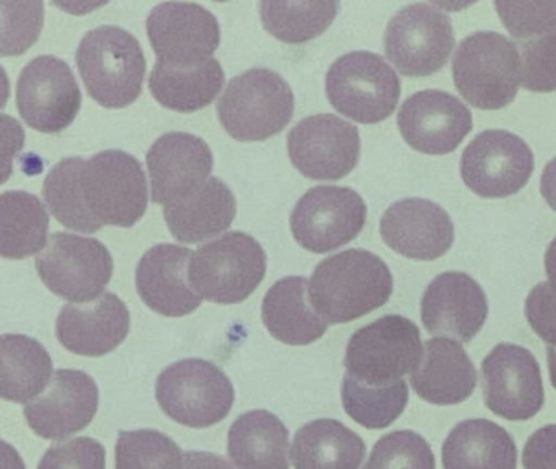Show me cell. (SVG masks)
I'll return each instance as SVG.
<instances>
[{"mask_svg":"<svg viewBox=\"0 0 556 469\" xmlns=\"http://www.w3.org/2000/svg\"><path fill=\"white\" fill-rule=\"evenodd\" d=\"M393 277L386 261L366 250H346L320 261L308 296L315 312L331 325L354 321L389 302Z\"/></svg>","mask_w":556,"mask_h":469,"instance_id":"obj_1","label":"cell"},{"mask_svg":"<svg viewBox=\"0 0 556 469\" xmlns=\"http://www.w3.org/2000/svg\"><path fill=\"white\" fill-rule=\"evenodd\" d=\"M77 68L92 100L122 110L141 97L148 62L135 35L115 25L90 29L76 52Z\"/></svg>","mask_w":556,"mask_h":469,"instance_id":"obj_2","label":"cell"},{"mask_svg":"<svg viewBox=\"0 0 556 469\" xmlns=\"http://www.w3.org/2000/svg\"><path fill=\"white\" fill-rule=\"evenodd\" d=\"M458 93L478 110H501L513 103L522 85L519 49L496 31H475L458 45L452 59Z\"/></svg>","mask_w":556,"mask_h":469,"instance_id":"obj_3","label":"cell"},{"mask_svg":"<svg viewBox=\"0 0 556 469\" xmlns=\"http://www.w3.org/2000/svg\"><path fill=\"white\" fill-rule=\"evenodd\" d=\"M294 91L271 68H250L229 81L217 116L230 137L258 142L281 132L294 116Z\"/></svg>","mask_w":556,"mask_h":469,"instance_id":"obj_4","label":"cell"},{"mask_svg":"<svg viewBox=\"0 0 556 469\" xmlns=\"http://www.w3.org/2000/svg\"><path fill=\"white\" fill-rule=\"evenodd\" d=\"M265 276V250L243 231H229L203 244L190 263V282L198 295L219 305L245 302Z\"/></svg>","mask_w":556,"mask_h":469,"instance_id":"obj_5","label":"cell"},{"mask_svg":"<svg viewBox=\"0 0 556 469\" xmlns=\"http://www.w3.org/2000/svg\"><path fill=\"white\" fill-rule=\"evenodd\" d=\"M155 397L175 422L206 429L229 416L236 403V388L213 362L184 358L159 375Z\"/></svg>","mask_w":556,"mask_h":469,"instance_id":"obj_6","label":"cell"},{"mask_svg":"<svg viewBox=\"0 0 556 469\" xmlns=\"http://www.w3.org/2000/svg\"><path fill=\"white\" fill-rule=\"evenodd\" d=\"M331 106L361 124H377L392 116L402 84L392 65L376 52L354 51L331 64L325 78Z\"/></svg>","mask_w":556,"mask_h":469,"instance_id":"obj_7","label":"cell"},{"mask_svg":"<svg viewBox=\"0 0 556 469\" xmlns=\"http://www.w3.org/2000/svg\"><path fill=\"white\" fill-rule=\"evenodd\" d=\"M421 332L412 319L386 315L357 329L344 355L346 373L370 386L402 380L422 358Z\"/></svg>","mask_w":556,"mask_h":469,"instance_id":"obj_8","label":"cell"},{"mask_svg":"<svg viewBox=\"0 0 556 469\" xmlns=\"http://www.w3.org/2000/svg\"><path fill=\"white\" fill-rule=\"evenodd\" d=\"M41 282L61 299L89 303L100 299L113 276V257L97 238L56 231L35 261Z\"/></svg>","mask_w":556,"mask_h":469,"instance_id":"obj_9","label":"cell"},{"mask_svg":"<svg viewBox=\"0 0 556 469\" xmlns=\"http://www.w3.org/2000/svg\"><path fill=\"white\" fill-rule=\"evenodd\" d=\"M455 33L447 13L434 3H412L389 20L383 49L406 77H428L447 64Z\"/></svg>","mask_w":556,"mask_h":469,"instance_id":"obj_10","label":"cell"},{"mask_svg":"<svg viewBox=\"0 0 556 469\" xmlns=\"http://www.w3.org/2000/svg\"><path fill=\"white\" fill-rule=\"evenodd\" d=\"M83 191L103 225L131 228L148 211V179L142 163L123 150H103L87 160Z\"/></svg>","mask_w":556,"mask_h":469,"instance_id":"obj_11","label":"cell"},{"mask_svg":"<svg viewBox=\"0 0 556 469\" xmlns=\"http://www.w3.org/2000/svg\"><path fill=\"white\" fill-rule=\"evenodd\" d=\"M367 220L359 192L344 186H315L292 208L291 231L311 253L324 254L353 241Z\"/></svg>","mask_w":556,"mask_h":469,"instance_id":"obj_12","label":"cell"},{"mask_svg":"<svg viewBox=\"0 0 556 469\" xmlns=\"http://www.w3.org/2000/svg\"><path fill=\"white\" fill-rule=\"evenodd\" d=\"M535 168L532 149L509 130L478 134L460 159V176L468 189L484 199H503L519 192Z\"/></svg>","mask_w":556,"mask_h":469,"instance_id":"obj_13","label":"cell"},{"mask_svg":"<svg viewBox=\"0 0 556 469\" xmlns=\"http://www.w3.org/2000/svg\"><path fill=\"white\" fill-rule=\"evenodd\" d=\"M481 390L491 413L507 420H529L545 404L542 371L522 345L497 344L481 364Z\"/></svg>","mask_w":556,"mask_h":469,"instance_id":"obj_14","label":"cell"},{"mask_svg":"<svg viewBox=\"0 0 556 469\" xmlns=\"http://www.w3.org/2000/svg\"><path fill=\"white\" fill-rule=\"evenodd\" d=\"M288 152L305 178L338 181L359 162V129L337 114H314L289 130Z\"/></svg>","mask_w":556,"mask_h":469,"instance_id":"obj_15","label":"cell"},{"mask_svg":"<svg viewBox=\"0 0 556 469\" xmlns=\"http://www.w3.org/2000/svg\"><path fill=\"white\" fill-rule=\"evenodd\" d=\"M83 91L70 64L56 55H40L25 65L17 81V107L31 129L56 134L76 119Z\"/></svg>","mask_w":556,"mask_h":469,"instance_id":"obj_16","label":"cell"},{"mask_svg":"<svg viewBox=\"0 0 556 469\" xmlns=\"http://www.w3.org/2000/svg\"><path fill=\"white\" fill-rule=\"evenodd\" d=\"M146 26L159 61L172 65L204 64L220 45L219 22L200 3H159Z\"/></svg>","mask_w":556,"mask_h":469,"instance_id":"obj_17","label":"cell"},{"mask_svg":"<svg viewBox=\"0 0 556 469\" xmlns=\"http://www.w3.org/2000/svg\"><path fill=\"white\" fill-rule=\"evenodd\" d=\"M146 163L152 202L167 207L190 198L211 178L214 156L210 143L201 137L168 132L152 143Z\"/></svg>","mask_w":556,"mask_h":469,"instance_id":"obj_18","label":"cell"},{"mask_svg":"<svg viewBox=\"0 0 556 469\" xmlns=\"http://www.w3.org/2000/svg\"><path fill=\"white\" fill-rule=\"evenodd\" d=\"M396 124L412 149L428 155H447L470 134L473 119L470 110L454 94L422 90L406 98Z\"/></svg>","mask_w":556,"mask_h":469,"instance_id":"obj_19","label":"cell"},{"mask_svg":"<svg viewBox=\"0 0 556 469\" xmlns=\"http://www.w3.org/2000/svg\"><path fill=\"white\" fill-rule=\"evenodd\" d=\"M99 397V386L89 373L61 368L54 371L50 386L25 404V419L41 439H70L92 422Z\"/></svg>","mask_w":556,"mask_h":469,"instance_id":"obj_20","label":"cell"},{"mask_svg":"<svg viewBox=\"0 0 556 469\" xmlns=\"http://www.w3.org/2000/svg\"><path fill=\"white\" fill-rule=\"evenodd\" d=\"M488 318L483 287L460 270L439 274L421 299V321L429 334L470 342Z\"/></svg>","mask_w":556,"mask_h":469,"instance_id":"obj_21","label":"cell"},{"mask_svg":"<svg viewBox=\"0 0 556 469\" xmlns=\"http://www.w3.org/2000/svg\"><path fill=\"white\" fill-rule=\"evenodd\" d=\"M454 221L442 205L421 198L393 202L380 218V234L395 253L434 261L454 244Z\"/></svg>","mask_w":556,"mask_h":469,"instance_id":"obj_22","label":"cell"},{"mask_svg":"<svg viewBox=\"0 0 556 469\" xmlns=\"http://www.w3.org/2000/svg\"><path fill=\"white\" fill-rule=\"evenodd\" d=\"M193 251L162 243L146 251L136 269V289L142 302L162 316L180 318L200 308L203 299L190 282Z\"/></svg>","mask_w":556,"mask_h":469,"instance_id":"obj_23","label":"cell"},{"mask_svg":"<svg viewBox=\"0 0 556 469\" xmlns=\"http://www.w3.org/2000/svg\"><path fill=\"white\" fill-rule=\"evenodd\" d=\"M131 315L115 293H103L89 303H70L61 308L56 338L63 347L84 357H103L128 338Z\"/></svg>","mask_w":556,"mask_h":469,"instance_id":"obj_24","label":"cell"},{"mask_svg":"<svg viewBox=\"0 0 556 469\" xmlns=\"http://www.w3.org/2000/svg\"><path fill=\"white\" fill-rule=\"evenodd\" d=\"M409 380L421 400L435 406H454L473 394L478 373L457 341L434 338L426 342L421 362Z\"/></svg>","mask_w":556,"mask_h":469,"instance_id":"obj_25","label":"cell"},{"mask_svg":"<svg viewBox=\"0 0 556 469\" xmlns=\"http://www.w3.org/2000/svg\"><path fill=\"white\" fill-rule=\"evenodd\" d=\"M308 286L305 277H285L263 299V325L282 344L308 345L327 332L328 322L315 312Z\"/></svg>","mask_w":556,"mask_h":469,"instance_id":"obj_26","label":"cell"},{"mask_svg":"<svg viewBox=\"0 0 556 469\" xmlns=\"http://www.w3.org/2000/svg\"><path fill=\"white\" fill-rule=\"evenodd\" d=\"M236 195L216 176H211L190 198L164 208L168 230L175 240L187 244L223 233L236 220Z\"/></svg>","mask_w":556,"mask_h":469,"instance_id":"obj_27","label":"cell"},{"mask_svg":"<svg viewBox=\"0 0 556 469\" xmlns=\"http://www.w3.org/2000/svg\"><path fill=\"white\" fill-rule=\"evenodd\" d=\"M227 452L237 469H289V430L265 409L243 413L230 426Z\"/></svg>","mask_w":556,"mask_h":469,"instance_id":"obj_28","label":"cell"},{"mask_svg":"<svg viewBox=\"0 0 556 469\" xmlns=\"http://www.w3.org/2000/svg\"><path fill=\"white\" fill-rule=\"evenodd\" d=\"M444 469H516L517 446L513 436L486 419L457 423L442 445Z\"/></svg>","mask_w":556,"mask_h":469,"instance_id":"obj_29","label":"cell"},{"mask_svg":"<svg viewBox=\"0 0 556 469\" xmlns=\"http://www.w3.org/2000/svg\"><path fill=\"white\" fill-rule=\"evenodd\" d=\"M226 84V72L217 59L198 65L155 62L149 90L159 104L177 113H194L210 106Z\"/></svg>","mask_w":556,"mask_h":469,"instance_id":"obj_30","label":"cell"},{"mask_svg":"<svg viewBox=\"0 0 556 469\" xmlns=\"http://www.w3.org/2000/svg\"><path fill=\"white\" fill-rule=\"evenodd\" d=\"M366 443L340 420L315 419L295 433L294 469H359Z\"/></svg>","mask_w":556,"mask_h":469,"instance_id":"obj_31","label":"cell"},{"mask_svg":"<svg viewBox=\"0 0 556 469\" xmlns=\"http://www.w3.org/2000/svg\"><path fill=\"white\" fill-rule=\"evenodd\" d=\"M0 396L12 403H30L53 380V358L37 339L24 334L0 338Z\"/></svg>","mask_w":556,"mask_h":469,"instance_id":"obj_32","label":"cell"},{"mask_svg":"<svg viewBox=\"0 0 556 469\" xmlns=\"http://www.w3.org/2000/svg\"><path fill=\"white\" fill-rule=\"evenodd\" d=\"M50 215L43 202L25 191L0 195V254L25 259L47 248Z\"/></svg>","mask_w":556,"mask_h":469,"instance_id":"obj_33","label":"cell"},{"mask_svg":"<svg viewBox=\"0 0 556 469\" xmlns=\"http://www.w3.org/2000/svg\"><path fill=\"white\" fill-rule=\"evenodd\" d=\"M87 160L83 156H67L48 173L43 182V198L53 217L63 227L83 233L102 230V221L87 205L83 191V172Z\"/></svg>","mask_w":556,"mask_h":469,"instance_id":"obj_34","label":"cell"},{"mask_svg":"<svg viewBox=\"0 0 556 469\" xmlns=\"http://www.w3.org/2000/svg\"><path fill=\"white\" fill-rule=\"evenodd\" d=\"M408 396V384L405 380L383 386H370L344 373L341 384L344 410L354 422L366 429L379 430L392 426L406 409Z\"/></svg>","mask_w":556,"mask_h":469,"instance_id":"obj_35","label":"cell"},{"mask_svg":"<svg viewBox=\"0 0 556 469\" xmlns=\"http://www.w3.org/2000/svg\"><path fill=\"white\" fill-rule=\"evenodd\" d=\"M260 18L269 35L288 45H302L330 28L338 2H260Z\"/></svg>","mask_w":556,"mask_h":469,"instance_id":"obj_36","label":"cell"},{"mask_svg":"<svg viewBox=\"0 0 556 469\" xmlns=\"http://www.w3.org/2000/svg\"><path fill=\"white\" fill-rule=\"evenodd\" d=\"M115 469H181L180 446L159 430H123L116 442Z\"/></svg>","mask_w":556,"mask_h":469,"instance_id":"obj_37","label":"cell"},{"mask_svg":"<svg viewBox=\"0 0 556 469\" xmlns=\"http://www.w3.org/2000/svg\"><path fill=\"white\" fill-rule=\"evenodd\" d=\"M363 469H435L434 453L419 433L396 430L379 439Z\"/></svg>","mask_w":556,"mask_h":469,"instance_id":"obj_38","label":"cell"},{"mask_svg":"<svg viewBox=\"0 0 556 469\" xmlns=\"http://www.w3.org/2000/svg\"><path fill=\"white\" fill-rule=\"evenodd\" d=\"M522 87L533 93L556 91V28L519 41Z\"/></svg>","mask_w":556,"mask_h":469,"instance_id":"obj_39","label":"cell"},{"mask_svg":"<svg viewBox=\"0 0 556 469\" xmlns=\"http://www.w3.org/2000/svg\"><path fill=\"white\" fill-rule=\"evenodd\" d=\"M2 55H21L37 41L43 28V2H0Z\"/></svg>","mask_w":556,"mask_h":469,"instance_id":"obj_40","label":"cell"},{"mask_svg":"<svg viewBox=\"0 0 556 469\" xmlns=\"http://www.w3.org/2000/svg\"><path fill=\"white\" fill-rule=\"evenodd\" d=\"M501 22L519 41L556 28V2H494Z\"/></svg>","mask_w":556,"mask_h":469,"instance_id":"obj_41","label":"cell"},{"mask_svg":"<svg viewBox=\"0 0 556 469\" xmlns=\"http://www.w3.org/2000/svg\"><path fill=\"white\" fill-rule=\"evenodd\" d=\"M38 469H106V452L96 439L79 436L51 446Z\"/></svg>","mask_w":556,"mask_h":469,"instance_id":"obj_42","label":"cell"},{"mask_svg":"<svg viewBox=\"0 0 556 469\" xmlns=\"http://www.w3.org/2000/svg\"><path fill=\"white\" fill-rule=\"evenodd\" d=\"M526 318L542 341L556 347V287L540 282L530 290L526 300Z\"/></svg>","mask_w":556,"mask_h":469,"instance_id":"obj_43","label":"cell"},{"mask_svg":"<svg viewBox=\"0 0 556 469\" xmlns=\"http://www.w3.org/2000/svg\"><path fill=\"white\" fill-rule=\"evenodd\" d=\"M523 469H556V423L542 427L527 440Z\"/></svg>","mask_w":556,"mask_h":469,"instance_id":"obj_44","label":"cell"},{"mask_svg":"<svg viewBox=\"0 0 556 469\" xmlns=\"http://www.w3.org/2000/svg\"><path fill=\"white\" fill-rule=\"evenodd\" d=\"M181 469H236L224 456L211 452L184 453Z\"/></svg>","mask_w":556,"mask_h":469,"instance_id":"obj_45","label":"cell"},{"mask_svg":"<svg viewBox=\"0 0 556 469\" xmlns=\"http://www.w3.org/2000/svg\"><path fill=\"white\" fill-rule=\"evenodd\" d=\"M540 192H542L546 204L556 212V156L549 160L545 169H543L542 179H540Z\"/></svg>","mask_w":556,"mask_h":469,"instance_id":"obj_46","label":"cell"},{"mask_svg":"<svg viewBox=\"0 0 556 469\" xmlns=\"http://www.w3.org/2000/svg\"><path fill=\"white\" fill-rule=\"evenodd\" d=\"M543 261H545V270L546 276H548V282L552 283L553 287H556V237L553 238L552 243L546 248Z\"/></svg>","mask_w":556,"mask_h":469,"instance_id":"obj_47","label":"cell"},{"mask_svg":"<svg viewBox=\"0 0 556 469\" xmlns=\"http://www.w3.org/2000/svg\"><path fill=\"white\" fill-rule=\"evenodd\" d=\"M2 465L4 469H25L21 456L8 442L2 443Z\"/></svg>","mask_w":556,"mask_h":469,"instance_id":"obj_48","label":"cell"},{"mask_svg":"<svg viewBox=\"0 0 556 469\" xmlns=\"http://www.w3.org/2000/svg\"><path fill=\"white\" fill-rule=\"evenodd\" d=\"M546 360H548L549 381L556 390V347L548 345L546 348Z\"/></svg>","mask_w":556,"mask_h":469,"instance_id":"obj_49","label":"cell"}]
</instances>
